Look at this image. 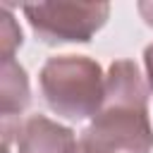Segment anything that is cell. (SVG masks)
Instances as JSON below:
<instances>
[{"label": "cell", "instance_id": "52a82bcc", "mask_svg": "<svg viewBox=\"0 0 153 153\" xmlns=\"http://www.w3.org/2000/svg\"><path fill=\"white\" fill-rule=\"evenodd\" d=\"M143 65H146V76H148V88L153 93V43L143 50Z\"/></svg>", "mask_w": 153, "mask_h": 153}, {"label": "cell", "instance_id": "3957f363", "mask_svg": "<svg viewBox=\"0 0 153 153\" xmlns=\"http://www.w3.org/2000/svg\"><path fill=\"white\" fill-rule=\"evenodd\" d=\"M22 10L38 41L48 45L88 43L110 14L108 2H38Z\"/></svg>", "mask_w": 153, "mask_h": 153}, {"label": "cell", "instance_id": "5b68a950", "mask_svg": "<svg viewBox=\"0 0 153 153\" xmlns=\"http://www.w3.org/2000/svg\"><path fill=\"white\" fill-rule=\"evenodd\" d=\"M31 100V91H29V79L24 67L10 57L2 60L0 67V112H2V134H5V146H10L12 141V131L19 129V117L26 110Z\"/></svg>", "mask_w": 153, "mask_h": 153}, {"label": "cell", "instance_id": "277c9868", "mask_svg": "<svg viewBox=\"0 0 153 153\" xmlns=\"http://www.w3.org/2000/svg\"><path fill=\"white\" fill-rule=\"evenodd\" d=\"M79 146L72 129L43 117L31 115L17 129V153H69Z\"/></svg>", "mask_w": 153, "mask_h": 153}, {"label": "cell", "instance_id": "6da1fadb", "mask_svg": "<svg viewBox=\"0 0 153 153\" xmlns=\"http://www.w3.org/2000/svg\"><path fill=\"white\" fill-rule=\"evenodd\" d=\"M84 153H151L148 88L131 60H115L105 74L103 105L81 131Z\"/></svg>", "mask_w": 153, "mask_h": 153}, {"label": "cell", "instance_id": "ba28073f", "mask_svg": "<svg viewBox=\"0 0 153 153\" xmlns=\"http://www.w3.org/2000/svg\"><path fill=\"white\" fill-rule=\"evenodd\" d=\"M139 12L148 26H153V2H139Z\"/></svg>", "mask_w": 153, "mask_h": 153}, {"label": "cell", "instance_id": "8992f818", "mask_svg": "<svg viewBox=\"0 0 153 153\" xmlns=\"http://www.w3.org/2000/svg\"><path fill=\"white\" fill-rule=\"evenodd\" d=\"M22 45V29L14 22V17L2 10L0 12V50H2V60L14 57V50Z\"/></svg>", "mask_w": 153, "mask_h": 153}, {"label": "cell", "instance_id": "7a4b0ae2", "mask_svg": "<svg viewBox=\"0 0 153 153\" xmlns=\"http://www.w3.org/2000/svg\"><path fill=\"white\" fill-rule=\"evenodd\" d=\"M45 105L67 120L96 117L105 96V74L100 65L86 55L50 57L38 74Z\"/></svg>", "mask_w": 153, "mask_h": 153}]
</instances>
